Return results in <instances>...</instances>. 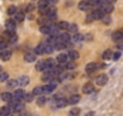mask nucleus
Instances as JSON below:
<instances>
[{"label": "nucleus", "instance_id": "1", "mask_svg": "<svg viewBox=\"0 0 123 116\" xmlns=\"http://www.w3.org/2000/svg\"><path fill=\"white\" fill-rule=\"evenodd\" d=\"M57 62H58L59 64H67V63L69 62V57H68V54H67V53H60V54H58V57H57Z\"/></svg>", "mask_w": 123, "mask_h": 116}, {"label": "nucleus", "instance_id": "2", "mask_svg": "<svg viewBox=\"0 0 123 116\" xmlns=\"http://www.w3.org/2000/svg\"><path fill=\"white\" fill-rule=\"evenodd\" d=\"M100 10L104 12V13H111L113 11V4H109V3H105L103 6H100Z\"/></svg>", "mask_w": 123, "mask_h": 116}, {"label": "nucleus", "instance_id": "3", "mask_svg": "<svg viewBox=\"0 0 123 116\" xmlns=\"http://www.w3.org/2000/svg\"><path fill=\"white\" fill-rule=\"evenodd\" d=\"M6 30L10 32V33H15V29H16V22L13 19H9L6 21Z\"/></svg>", "mask_w": 123, "mask_h": 116}, {"label": "nucleus", "instance_id": "4", "mask_svg": "<svg viewBox=\"0 0 123 116\" xmlns=\"http://www.w3.org/2000/svg\"><path fill=\"white\" fill-rule=\"evenodd\" d=\"M97 84L99 85V86H104L106 82H107V75H105V74H101V75H99L98 77H97Z\"/></svg>", "mask_w": 123, "mask_h": 116}, {"label": "nucleus", "instance_id": "5", "mask_svg": "<svg viewBox=\"0 0 123 116\" xmlns=\"http://www.w3.org/2000/svg\"><path fill=\"white\" fill-rule=\"evenodd\" d=\"M68 103H69V102H68L65 98H57V99H55V106H57V108H64V106H67Z\"/></svg>", "mask_w": 123, "mask_h": 116}, {"label": "nucleus", "instance_id": "6", "mask_svg": "<svg viewBox=\"0 0 123 116\" xmlns=\"http://www.w3.org/2000/svg\"><path fill=\"white\" fill-rule=\"evenodd\" d=\"M46 16H47V18H48L49 21H54L55 17H57V11H55V9L49 7V9H48V12H47Z\"/></svg>", "mask_w": 123, "mask_h": 116}, {"label": "nucleus", "instance_id": "7", "mask_svg": "<svg viewBox=\"0 0 123 116\" xmlns=\"http://www.w3.org/2000/svg\"><path fill=\"white\" fill-rule=\"evenodd\" d=\"M55 77H57V76H54L53 73L49 70V71H45V74H43V76H42V80L46 81V82H48V81H52V80L55 79Z\"/></svg>", "mask_w": 123, "mask_h": 116}, {"label": "nucleus", "instance_id": "8", "mask_svg": "<svg viewBox=\"0 0 123 116\" xmlns=\"http://www.w3.org/2000/svg\"><path fill=\"white\" fill-rule=\"evenodd\" d=\"M11 111H12V109H11L9 105L3 106L1 109H0V116H10Z\"/></svg>", "mask_w": 123, "mask_h": 116}, {"label": "nucleus", "instance_id": "9", "mask_svg": "<svg viewBox=\"0 0 123 116\" xmlns=\"http://www.w3.org/2000/svg\"><path fill=\"white\" fill-rule=\"evenodd\" d=\"M11 56H12L11 51H9V50H4V51H1V54H0V58H1L3 61H9L10 58H11Z\"/></svg>", "mask_w": 123, "mask_h": 116}, {"label": "nucleus", "instance_id": "10", "mask_svg": "<svg viewBox=\"0 0 123 116\" xmlns=\"http://www.w3.org/2000/svg\"><path fill=\"white\" fill-rule=\"evenodd\" d=\"M55 87H57V85L51 82V84L43 86V93H45V94H46V93H51V92H53V91L55 90Z\"/></svg>", "mask_w": 123, "mask_h": 116}, {"label": "nucleus", "instance_id": "11", "mask_svg": "<svg viewBox=\"0 0 123 116\" xmlns=\"http://www.w3.org/2000/svg\"><path fill=\"white\" fill-rule=\"evenodd\" d=\"M24 61L28 62V63L35 62V61H36V54H35V53H27V54L24 56Z\"/></svg>", "mask_w": 123, "mask_h": 116}, {"label": "nucleus", "instance_id": "12", "mask_svg": "<svg viewBox=\"0 0 123 116\" xmlns=\"http://www.w3.org/2000/svg\"><path fill=\"white\" fill-rule=\"evenodd\" d=\"M24 94H25V92L23 91V90H16L15 91V94H13V98L15 99H18V100H21V99H23L24 98Z\"/></svg>", "mask_w": 123, "mask_h": 116}, {"label": "nucleus", "instance_id": "13", "mask_svg": "<svg viewBox=\"0 0 123 116\" xmlns=\"http://www.w3.org/2000/svg\"><path fill=\"white\" fill-rule=\"evenodd\" d=\"M93 16H94V19H103V17L105 16V13L100 9H97V10L93 11Z\"/></svg>", "mask_w": 123, "mask_h": 116}, {"label": "nucleus", "instance_id": "14", "mask_svg": "<svg viewBox=\"0 0 123 116\" xmlns=\"http://www.w3.org/2000/svg\"><path fill=\"white\" fill-rule=\"evenodd\" d=\"M59 40H60L62 42L69 44V41L71 40V38H70V35H69L68 33H63V34H60V35H59Z\"/></svg>", "mask_w": 123, "mask_h": 116}, {"label": "nucleus", "instance_id": "15", "mask_svg": "<svg viewBox=\"0 0 123 116\" xmlns=\"http://www.w3.org/2000/svg\"><path fill=\"white\" fill-rule=\"evenodd\" d=\"M58 41H59V36H49V38L47 39V42H46V44L54 47V45H55Z\"/></svg>", "mask_w": 123, "mask_h": 116}, {"label": "nucleus", "instance_id": "16", "mask_svg": "<svg viewBox=\"0 0 123 116\" xmlns=\"http://www.w3.org/2000/svg\"><path fill=\"white\" fill-rule=\"evenodd\" d=\"M83 93H86V94H88V93H92L93 91H94V86L92 85V84H86L85 86H83Z\"/></svg>", "mask_w": 123, "mask_h": 116}, {"label": "nucleus", "instance_id": "17", "mask_svg": "<svg viewBox=\"0 0 123 116\" xmlns=\"http://www.w3.org/2000/svg\"><path fill=\"white\" fill-rule=\"evenodd\" d=\"M1 99H3L4 102H7V103H10V102L13 99V96H12L11 93H9V92H4V93L1 94Z\"/></svg>", "mask_w": 123, "mask_h": 116}, {"label": "nucleus", "instance_id": "18", "mask_svg": "<svg viewBox=\"0 0 123 116\" xmlns=\"http://www.w3.org/2000/svg\"><path fill=\"white\" fill-rule=\"evenodd\" d=\"M68 57H69V59H71V61H75V59H77V58L80 57V54H79V52H77V51H75V50H71V51L68 53Z\"/></svg>", "mask_w": 123, "mask_h": 116}, {"label": "nucleus", "instance_id": "19", "mask_svg": "<svg viewBox=\"0 0 123 116\" xmlns=\"http://www.w3.org/2000/svg\"><path fill=\"white\" fill-rule=\"evenodd\" d=\"M51 71L53 73V75H54V76H58V75H60L62 73H63V67H62V65H55Z\"/></svg>", "mask_w": 123, "mask_h": 116}, {"label": "nucleus", "instance_id": "20", "mask_svg": "<svg viewBox=\"0 0 123 116\" xmlns=\"http://www.w3.org/2000/svg\"><path fill=\"white\" fill-rule=\"evenodd\" d=\"M97 67H98L97 63H89V64H87V67H86V71L91 74V73H93L95 69H98Z\"/></svg>", "mask_w": 123, "mask_h": 116}, {"label": "nucleus", "instance_id": "21", "mask_svg": "<svg viewBox=\"0 0 123 116\" xmlns=\"http://www.w3.org/2000/svg\"><path fill=\"white\" fill-rule=\"evenodd\" d=\"M45 46H46V44H40L39 46H36L35 53L36 54H43L45 53Z\"/></svg>", "mask_w": 123, "mask_h": 116}, {"label": "nucleus", "instance_id": "22", "mask_svg": "<svg viewBox=\"0 0 123 116\" xmlns=\"http://www.w3.org/2000/svg\"><path fill=\"white\" fill-rule=\"evenodd\" d=\"M29 84V77L28 76H21L19 79H18V85H21V86H27Z\"/></svg>", "mask_w": 123, "mask_h": 116}, {"label": "nucleus", "instance_id": "23", "mask_svg": "<svg viewBox=\"0 0 123 116\" xmlns=\"http://www.w3.org/2000/svg\"><path fill=\"white\" fill-rule=\"evenodd\" d=\"M49 0H39V9H45V7H49Z\"/></svg>", "mask_w": 123, "mask_h": 116}, {"label": "nucleus", "instance_id": "24", "mask_svg": "<svg viewBox=\"0 0 123 116\" xmlns=\"http://www.w3.org/2000/svg\"><path fill=\"white\" fill-rule=\"evenodd\" d=\"M24 19V13L22 11H17V13L15 15V22H22Z\"/></svg>", "mask_w": 123, "mask_h": 116}, {"label": "nucleus", "instance_id": "25", "mask_svg": "<svg viewBox=\"0 0 123 116\" xmlns=\"http://www.w3.org/2000/svg\"><path fill=\"white\" fill-rule=\"evenodd\" d=\"M49 30H51L49 23H46V24L41 26V28H40V32H41L42 34H49Z\"/></svg>", "mask_w": 123, "mask_h": 116}, {"label": "nucleus", "instance_id": "26", "mask_svg": "<svg viewBox=\"0 0 123 116\" xmlns=\"http://www.w3.org/2000/svg\"><path fill=\"white\" fill-rule=\"evenodd\" d=\"M112 40L113 41H121V40H123V35L121 34V32H115L112 34Z\"/></svg>", "mask_w": 123, "mask_h": 116}, {"label": "nucleus", "instance_id": "27", "mask_svg": "<svg viewBox=\"0 0 123 116\" xmlns=\"http://www.w3.org/2000/svg\"><path fill=\"white\" fill-rule=\"evenodd\" d=\"M68 46V44H65V42H62L60 40L54 45V50H64L65 47Z\"/></svg>", "mask_w": 123, "mask_h": 116}, {"label": "nucleus", "instance_id": "28", "mask_svg": "<svg viewBox=\"0 0 123 116\" xmlns=\"http://www.w3.org/2000/svg\"><path fill=\"white\" fill-rule=\"evenodd\" d=\"M71 40H73V42H81V41L83 40V35H82V34L76 33V34L71 38Z\"/></svg>", "mask_w": 123, "mask_h": 116}, {"label": "nucleus", "instance_id": "29", "mask_svg": "<svg viewBox=\"0 0 123 116\" xmlns=\"http://www.w3.org/2000/svg\"><path fill=\"white\" fill-rule=\"evenodd\" d=\"M57 27H58L59 30H65V29L69 28V23H68V22H59V23L57 24Z\"/></svg>", "mask_w": 123, "mask_h": 116}, {"label": "nucleus", "instance_id": "30", "mask_svg": "<svg viewBox=\"0 0 123 116\" xmlns=\"http://www.w3.org/2000/svg\"><path fill=\"white\" fill-rule=\"evenodd\" d=\"M33 94L34 96H41V94H43V86L42 87H35L33 90Z\"/></svg>", "mask_w": 123, "mask_h": 116}, {"label": "nucleus", "instance_id": "31", "mask_svg": "<svg viewBox=\"0 0 123 116\" xmlns=\"http://www.w3.org/2000/svg\"><path fill=\"white\" fill-rule=\"evenodd\" d=\"M18 86V80H9L7 81V87L10 88H16Z\"/></svg>", "mask_w": 123, "mask_h": 116}, {"label": "nucleus", "instance_id": "32", "mask_svg": "<svg viewBox=\"0 0 123 116\" xmlns=\"http://www.w3.org/2000/svg\"><path fill=\"white\" fill-rule=\"evenodd\" d=\"M79 100H80V96H79V94H75V96H71L68 102H69L70 104H76V103H79Z\"/></svg>", "mask_w": 123, "mask_h": 116}, {"label": "nucleus", "instance_id": "33", "mask_svg": "<svg viewBox=\"0 0 123 116\" xmlns=\"http://www.w3.org/2000/svg\"><path fill=\"white\" fill-rule=\"evenodd\" d=\"M23 108H24L23 103H22L21 100H18V103H17V104H16L15 106H13V109H12V110H13V111H17V112H18V111L23 110Z\"/></svg>", "mask_w": 123, "mask_h": 116}, {"label": "nucleus", "instance_id": "34", "mask_svg": "<svg viewBox=\"0 0 123 116\" xmlns=\"http://www.w3.org/2000/svg\"><path fill=\"white\" fill-rule=\"evenodd\" d=\"M88 7H89V4L86 1V0H83L82 3H80V4H79V9H80V10H82V11L87 10Z\"/></svg>", "mask_w": 123, "mask_h": 116}, {"label": "nucleus", "instance_id": "35", "mask_svg": "<svg viewBox=\"0 0 123 116\" xmlns=\"http://www.w3.org/2000/svg\"><path fill=\"white\" fill-rule=\"evenodd\" d=\"M46 102H47V98H46V97H39V98H37V100H36V103H37V105H39V106L45 105V104H46Z\"/></svg>", "mask_w": 123, "mask_h": 116}, {"label": "nucleus", "instance_id": "36", "mask_svg": "<svg viewBox=\"0 0 123 116\" xmlns=\"http://www.w3.org/2000/svg\"><path fill=\"white\" fill-rule=\"evenodd\" d=\"M110 58H112V52L110 50H106L103 53V59H110Z\"/></svg>", "mask_w": 123, "mask_h": 116}, {"label": "nucleus", "instance_id": "37", "mask_svg": "<svg viewBox=\"0 0 123 116\" xmlns=\"http://www.w3.org/2000/svg\"><path fill=\"white\" fill-rule=\"evenodd\" d=\"M9 79V74L5 73V71H1L0 73V82H4V81H7Z\"/></svg>", "mask_w": 123, "mask_h": 116}, {"label": "nucleus", "instance_id": "38", "mask_svg": "<svg viewBox=\"0 0 123 116\" xmlns=\"http://www.w3.org/2000/svg\"><path fill=\"white\" fill-rule=\"evenodd\" d=\"M79 114H80V109L79 108H74V109H71L69 111V116H79Z\"/></svg>", "mask_w": 123, "mask_h": 116}, {"label": "nucleus", "instance_id": "39", "mask_svg": "<svg viewBox=\"0 0 123 116\" xmlns=\"http://www.w3.org/2000/svg\"><path fill=\"white\" fill-rule=\"evenodd\" d=\"M45 62H39L37 64H36V70L37 71H42V70H45Z\"/></svg>", "mask_w": 123, "mask_h": 116}, {"label": "nucleus", "instance_id": "40", "mask_svg": "<svg viewBox=\"0 0 123 116\" xmlns=\"http://www.w3.org/2000/svg\"><path fill=\"white\" fill-rule=\"evenodd\" d=\"M7 13L9 15H16L17 13V7L16 6H10L7 9Z\"/></svg>", "mask_w": 123, "mask_h": 116}, {"label": "nucleus", "instance_id": "41", "mask_svg": "<svg viewBox=\"0 0 123 116\" xmlns=\"http://www.w3.org/2000/svg\"><path fill=\"white\" fill-rule=\"evenodd\" d=\"M65 65V69H68V70H73V69H75V63L74 62H68L67 64H64Z\"/></svg>", "mask_w": 123, "mask_h": 116}, {"label": "nucleus", "instance_id": "42", "mask_svg": "<svg viewBox=\"0 0 123 116\" xmlns=\"http://www.w3.org/2000/svg\"><path fill=\"white\" fill-rule=\"evenodd\" d=\"M7 48V41L6 40H1L0 41V51H4Z\"/></svg>", "mask_w": 123, "mask_h": 116}, {"label": "nucleus", "instance_id": "43", "mask_svg": "<svg viewBox=\"0 0 123 116\" xmlns=\"http://www.w3.org/2000/svg\"><path fill=\"white\" fill-rule=\"evenodd\" d=\"M77 29H79V27H77L76 24H69V28H68L69 32H71V33H76Z\"/></svg>", "mask_w": 123, "mask_h": 116}, {"label": "nucleus", "instance_id": "44", "mask_svg": "<svg viewBox=\"0 0 123 116\" xmlns=\"http://www.w3.org/2000/svg\"><path fill=\"white\" fill-rule=\"evenodd\" d=\"M53 50H54V47H53V46H51V45H47V44H46V46H45V53H52V52H53Z\"/></svg>", "mask_w": 123, "mask_h": 116}, {"label": "nucleus", "instance_id": "45", "mask_svg": "<svg viewBox=\"0 0 123 116\" xmlns=\"http://www.w3.org/2000/svg\"><path fill=\"white\" fill-rule=\"evenodd\" d=\"M33 96H34L33 93H25L23 99H24L25 102H31V100H33Z\"/></svg>", "mask_w": 123, "mask_h": 116}, {"label": "nucleus", "instance_id": "46", "mask_svg": "<svg viewBox=\"0 0 123 116\" xmlns=\"http://www.w3.org/2000/svg\"><path fill=\"white\" fill-rule=\"evenodd\" d=\"M119 57H121V52H115V53H112V59H113V61H118Z\"/></svg>", "mask_w": 123, "mask_h": 116}, {"label": "nucleus", "instance_id": "47", "mask_svg": "<svg viewBox=\"0 0 123 116\" xmlns=\"http://www.w3.org/2000/svg\"><path fill=\"white\" fill-rule=\"evenodd\" d=\"M16 40H17V35H16L15 33H13V34H12V35L10 36V39H9V42H15Z\"/></svg>", "mask_w": 123, "mask_h": 116}, {"label": "nucleus", "instance_id": "48", "mask_svg": "<svg viewBox=\"0 0 123 116\" xmlns=\"http://www.w3.org/2000/svg\"><path fill=\"white\" fill-rule=\"evenodd\" d=\"M33 9H34V5H33V4H28V5L25 6V11H28V12L33 11Z\"/></svg>", "mask_w": 123, "mask_h": 116}, {"label": "nucleus", "instance_id": "49", "mask_svg": "<svg viewBox=\"0 0 123 116\" xmlns=\"http://www.w3.org/2000/svg\"><path fill=\"white\" fill-rule=\"evenodd\" d=\"M103 22H105L106 24H109V23H110V17H109V16H104V17H103Z\"/></svg>", "mask_w": 123, "mask_h": 116}, {"label": "nucleus", "instance_id": "50", "mask_svg": "<svg viewBox=\"0 0 123 116\" xmlns=\"http://www.w3.org/2000/svg\"><path fill=\"white\" fill-rule=\"evenodd\" d=\"M93 19H94L93 13H91V15H88V16H87V21H88V22H91V21H93Z\"/></svg>", "mask_w": 123, "mask_h": 116}, {"label": "nucleus", "instance_id": "51", "mask_svg": "<svg viewBox=\"0 0 123 116\" xmlns=\"http://www.w3.org/2000/svg\"><path fill=\"white\" fill-rule=\"evenodd\" d=\"M117 48H119V50H123V42H119V44L117 45Z\"/></svg>", "mask_w": 123, "mask_h": 116}, {"label": "nucleus", "instance_id": "52", "mask_svg": "<svg viewBox=\"0 0 123 116\" xmlns=\"http://www.w3.org/2000/svg\"><path fill=\"white\" fill-rule=\"evenodd\" d=\"M116 1V0H106V3H109V4H113Z\"/></svg>", "mask_w": 123, "mask_h": 116}, {"label": "nucleus", "instance_id": "53", "mask_svg": "<svg viewBox=\"0 0 123 116\" xmlns=\"http://www.w3.org/2000/svg\"><path fill=\"white\" fill-rule=\"evenodd\" d=\"M93 115H94V112H93V111H91V112H88L86 116H93Z\"/></svg>", "mask_w": 123, "mask_h": 116}, {"label": "nucleus", "instance_id": "54", "mask_svg": "<svg viewBox=\"0 0 123 116\" xmlns=\"http://www.w3.org/2000/svg\"><path fill=\"white\" fill-rule=\"evenodd\" d=\"M58 0H49V3H52V4H54V3H57Z\"/></svg>", "mask_w": 123, "mask_h": 116}, {"label": "nucleus", "instance_id": "55", "mask_svg": "<svg viewBox=\"0 0 123 116\" xmlns=\"http://www.w3.org/2000/svg\"><path fill=\"white\" fill-rule=\"evenodd\" d=\"M119 32H121V34H122V35H123V29H122V30H119Z\"/></svg>", "mask_w": 123, "mask_h": 116}, {"label": "nucleus", "instance_id": "56", "mask_svg": "<svg viewBox=\"0 0 123 116\" xmlns=\"http://www.w3.org/2000/svg\"><path fill=\"white\" fill-rule=\"evenodd\" d=\"M1 71H3V68H1V67H0V73H1Z\"/></svg>", "mask_w": 123, "mask_h": 116}]
</instances>
